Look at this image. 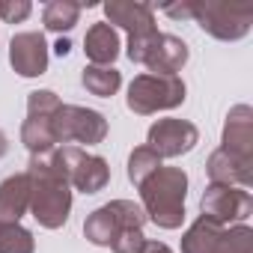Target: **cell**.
Here are the masks:
<instances>
[{
  "mask_svg": "<svg viewBox=\"0 0 253 253\" xmlns=\"http://www.w3.org/2000/svg\"><path fill=\"white\" fill-rule=\"evenodd\" d=\"M30 179V214L45 229H60L72 211V185L66 173L51 161V155H30L27 164Z\"/></svg>",
  "mask_w": 253,
  "mask_h": 253,
  "instance_id": "1",
  "label": "cell"
},
{
  "mask_svg": "<svg viewBox=\"0 0 253 253\" xmlns=\"http://www.w3.org/2000/svg\"><path fill=\"white\" fill-rule=\"evenodd\" d=\"M140 206L146 220L161 229H179L185 223V197H188V173L182 167H158L140 188Z\"/></svg>",
  "mask_w": 253,
  "mask_h": 253,
  "instance_id": "2",
  "label": "cell"
},
{
  "mask_svg": "<svg viewBox=\"0 0 253 253\" xmlns=\"http://www.w3.org/2000/svg\"><path fill=\"white\" fill-rule=\"evenodd\" d=\"M188 86L179 75H137L128 84V110H134L137 116H152L158 110H173L185 101Z\"/></svg>",
  "mask_w": 253,
  "mask_h": 253,
  "instance_id": "3",
  "label": "cell"
},
{
  "mask_svg": "<svg viewBox=\"0 0 253 253\" xmlns=\"http://www.w3.org/2000/svg\"><path fill=\"white\" fill-rule=\"evenodd\" d=\"M194 21L200 24L203 33H209L220 42H238L250 33L253 6L250 3H223V0H197Z\"/></svg>",
  "mask_w": 253,
  "mask_h": 253,
  "instance_id": "4",
  "label": "cell"
},
{
  "mask_svg": "<svg viewBox=\"0 0 253 253\" xmlns=\"http://www.w3.org/2000/svg\"><path fill=\"white\" fill-rule=\"evenodd\" d=\"M143 223H146V211L140 203L113 200V203H104L101 209H95L84 220V235L95 247H110V241L122 229H143Z\"/></svg>",
  "mask_w": 253,
  "mask_h": 253,
  "instance_id": "5",
  "label": "cell"
},
{
  "mask_svg": "<svg viewBox=\"0 0 253 253\" xmlns=\"http://www.w3.org/2000/svg\"><path fill=\"white\" fill-rule=\"evenodd\" d=\"M51 128H54V140L57 146H72V143H86L95 146L107 137V119L92 110V107H81V104H60L54 119H51Z\"/></svg>",
  "mask_w": 253,
  "mask_h": 253,
  "instance_id": "6",
  "label": "cell"
},
{
  "mask_svg": "<svg viewBox=\"0 0 253 253\" xmlns=\"http://www.w3.org/2000/svg\"><path fill=\"white\" fill-rule=\"evenodd\" d=\"M48 155L66 173L69 185L78 188L81 194H98L110 182V167L101 155H89L81 146H57Z\"/></svg>",
  "mask_w": 253,
  "mask_h": 253,
  "instance_id": "7",
  "label": "cell"
},
{
  "mask_svg": "<svg viewBox=\"0 0 253 253\" xmlns=\"http://www.w3.org/2000/svg\"><path fill=\"white\" fill-rule=\"evenodd\" d=\"M60 104H63L60 95L51 89H36L27 95V119L21 125V143L30 149V155H48L51 149H57L51 119Z\"/></svg>",
  "mask_w": 253,
  "mask_h": 253,
  "instance_id": "8",
  "label": "cell"
},
{
  "mask_svg": "<svg viewBox=\"0 0 253 253\" xmlns=\"http://www.w3.org/2000/svg\"><path fill=\"white\" fill-rule=\"evenodd\" d=\"M200 211L206 220L217 226H232L244 223L253 211V197L244 188H229V185H209L200 200Z\"/></svg>",
  "mask_w": 253,
  "mask_h": 253,
  "instance_id": "9",
  "label": "cell"
},
{
  "mask_svg": "<svg viewBox=\"0 0 253 253\" xmlns=\"http://www.w3.org/2000/svg\"><path fill=\"white\" fill-rule=\"evenodd\" d=\"M200 143V131L197 125L188 119H158L149 134H146V146L164 161V158H182L188 155L194 146Z\"/></svg>",
  "mask_w": 253,
  "mask_h": 253,
  "instance_id": "10",
  "label": "cell"
},
{
  "mask_svg": "<svg viewBox=\"0 0 253 253\" xmlns=\"http://www.w3.org/2000/svg\"><path fill=\"white\" fill-rule=\"evenodd\" d=\"M9 66L21 78H39L48 72V42L42 33H15L9 42Z\"/></svg>",
  "mask_w": 253,
  "mask_h": 253,
  "instance_id": "11",
  "label": "cell"
},
{
  "mask_svg": "<svg viewBox=\"0 0 253 253\" xmlns=\"http://www.w3.org/2000/svg\"><path fill=\"white\" fill-rule=\"evenodd\" d=\"M220 149L241 161H253V110H250V104L229 107L226 122H223Z\"/></svg>",
  "mask_w": 253,
  "mask_h": 253,
  "instance_id": "12",
  "label": "cell"
},
{
  "mask_svg": "<svg viewBox=\"0 0 253 253\" xmlns=\"http://www.w3.org/2000/svg\"><path fill=\"white\" fill-rule=\"evenodd\" d=\"M107 24H119L122 30H128V36L152 33L155 27V6L143 3V0H110L104 3Z\"/></svg>",
  "mask_w": 253,
  "mask_h": 253,
  "instance_id": "13",
  "label": "cell"
},
{
  "mask_svg": "<svg viewBox=\"0 0 253 253\" xmlns=\"http://www.w3.org/2000/svg\"><path fill=\"white\" fill-rule=\"evenodd\" d=\"M209 185H229V188H250L253 185V161H241L223 149H214L206 164Z\"/></svg>",
  "mask_w": 253,
  "mask_h": 253,
  "instance_id": "14",
  "label": "cell"
},
{
  "mask_svg": "<svg viewBox=\"0 0 253 253\" xmlns=\"http://www.w3.org/2000/svg\"><path fill=\"white\" fill-rule=\"evenodd\" d=\"M191 51H188V42L173 36V33H161L158 36V45L152 48L149 60H146V69L149 75H179L188 63Z\"/></svg>",
  "mask_w": 253,
  "mask_h": 253,
  "instance_id": "15",
  "label": "cell"
},
{
  "mask_svg": "<svg viewBox=\"0 0 253 253\" xmlns=\"http://www.w3.org/2000/svg\"><path fill=\"white\" fill-rule=\"evenodd\" d=\"M30 211V179L15 173L0 182V223H18Z\"/></svg>",
  "mask_w": 253,
  "mask_h": 253,
  "instance_id": "16",
  "label": "cell"
},
{
  "mask_svg": "<svg viewBox=\"0 0 253 253\" xmlns=\"http://www.w3.org/2000/svg\"><path fill=\"white\" fill-rule=\"evenodd\" d=\"M84 54L89 66H113V60L119 57V33L107 21L92 24L84 36Z\"/></svg>",
  "mask_w": 253,
  "mask_h": 253,
  "instance_id": "17",
  "label": "cell"
},
{
  "mask_svg": "<svg viewBox=\"0 0 253 253\" xmlns=\"http://www.w3.org/2000/svg\"><path fill=\"white\" fill-rule=\"evenodd\" d=\"M226 226H217L211 220H206L203 214L191 223V229L182 235V253H214L217 238Z\"/></svg>",
  "mask_w": 253,
  "mask_h": 253,
  "instance_id": "18",
  "label": "cell"
},
{
  "mask_svg": "<svg viewBox=\"0 0 253 253\" xmlns=\"http://www.w3.org/2000/svg\"><path fill=\"white\" fill-rule=\"evenodd\" d=\"M81 81H84L86 92L89 95H98V98H110L122 86V75L113 66H86Z\"/></svg>",
  "mask_w": 253,
  "mask_h": 253,
  "instance_id": "19",
  "label": "cell"
},
{
  "mask_svg": "<svg viewBox=\"0 0 253 253\" xmlns=\"http://www.w3.org/2000/svg\"><path fill=\"white\" fill-rule=\"evenodd\" d=\"M81 3H72V0H51V3L45 6V12H42V21H45V27L48 30H54V33H69L75 24H78V18H81Z\"/></svg>",
  "mask_w": 253,
  "mask_h": 253,
  "instance_id": "20",
  "label": "cell"
},
{
  "mask_svg": "<svg viewBox=\"0 0 253 253\" xmlns=\"http://www.w3.org/2000/svg\"><path fill=\"white\" fill-rule=\"evenodd\" d=\"M158 167H164L161 158H158L149 146H137V149L128 155V182H131L134 188H140Z\"/></svg>",
  "mask_w": 253,
  "mask_h": 253,
  "instance_id": "21",
  "label": "cell"
},
{
  "mask_svg": "<svg viewBox=\"0 0 253 253\" xmlns=\"http://www.w3.org/2000/svg\"><path fill=\"white\" fill-rule=\"evenodd\" d=\"M0 253H36L33 232L21 223H0Z\"/></svg>",
  "mask_w": 253,
  "mask_h": 253,
  "instance_id": "22",
  "label": "cell"
},
{
  "mask_svg": "<svg viewBox=\"0 0 253 253\" xmlns=\"http://www.w3.org/2000/svg\"><path fill=\"white\" fill-rule=\"evenodd\" d=\"M214 253H253V229L247 223H235L220 232Z\"/></svg>",
  "mask_w": 253,
  "mask_h": 253,
  "instance_id": "23",
  "label": "cell"
},
{
  "mask_svg": "<svg viewBox=\"0 0 253 253\" xmlns=\"http://www.w3.org/2000/svg\"><path fill=\"white\" fill-rule=\"evenodd\" d=\"M146 235H143V229H122L113 241H110V250L113 253H143V247H146Z\"/></svg>",
  "mask_w": 253,
  "mask_h": 253,
  "instance_id": "24",
  "label": "cell"
},
{
  "mask_svg": "<svg viewBox=\"0 0 253 253\" xmlns=\"http://www.w3.org/2000/svg\"><path fill=\"white\" fill-rule=\"evenodd\" d=\"M30 12H33V6L27 0H0V18L6 24H21Z\"/></svg>",
  "mask_w": 253,
  "mask_h": 253,
  "instance_id": "25",
  "label": "cell"
},
{
  "mask_svg": "<svg viewBox=\"0 0 253 253\" xmlns=\"http://www.w3.org/2000/svg\"><path fill=\"white\" fill-rule=\"evenodd\" d=\"M164 12L176 21H194V3H170L164 6Z\"/></svg>",
  "mask_w": 253,
  "mask_h": 253,
  "instance_id": "26",
  "label": "cell"
},
{
  "mask_svg": "<svg viewBox=\"0 0 253 253\" xmlns=\"http://www.w3.org/2000/svg\"><path fill=\"white\" fill-rule=\"evenodd\" d=\"M143 253H173L164 241H146V247H143Z\"/></svg>",
  "mask_w": 253,
  "mask_h": 253,
  "instance_id": "27",
  "label": "cell"
},
{
  "mask_svg": "<svg viewBox=\"0 0 253 253\" xmlns=\"http://www.w3.org/2000/svg\"><path fill=\"white\" fill-rule=\"evenodd\" d=\"M54 51H57V54H60V57H66V54H69V51H72V42H69V39H60V42H57V45H54Z\"/></svg>",
  "mask_w": 253,
  "mask_h": 253,
  "instance_id": "28",
  "label": "cell"
},
{
  "mask_svg": "<svg viewBox=\"0 0 253 253\" xmlns=\"http://www.w3.org/2000/svg\"><path fill=\"white\" fill-rule=\"evenodd\" d=\"M6 149H9V140H6V134H3V131H0V158L6 155Z\"/></svg>",
  "mask_w": 253,
  "mask_h": 253,
  "instance_id": "29",
  "label": "cell"
}]
</instances>
